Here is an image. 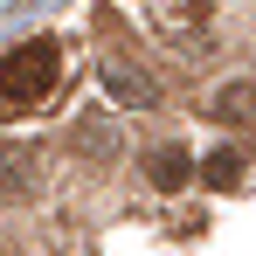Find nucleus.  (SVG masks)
Returning a JSON list of instances; mask_svg holds the SVG:
<instances>
[{
  "label": "nucleus",
  "instance_id": "obj_5",
  "mask_svg": "<svg viewBox=\"0 0 256 256\" xmlns=\"http://www.w3.org/2000/svg\"><path fill=\"white\" fill-rule=\"evenodd\" d=\"M201 180H208V187H236V180H242V152H214L208 166H201Z\"/></svg>",
  "mask_w": 256,
  "mask_h": 256
},
{
  "label": "nucleus",
  "instance_id": "obj_2",
  "mask_svg": "<svg viewBox=\"0 0 256 256\" xmlns=\"http://www.w3.org/2000/svg\"><path fill=\"white\" fill-rule=\"evenodd\" d=\"M208 111L222 118V125H250V118H256V84H228Z\"/></svg>",
  "mask_w": 256,
  "mask_h": 256
},
{
  "label": "nucleus",
  "instance_id": "obj_4",
  "mask_svg": "<svg viewBox=\"0 0 256 256\" xmlns=\"http://www.w3.org/2000/svg\"><path fill=\"white\" fill-rule=\"evenodd\" d=\"M104 90H111L118 104H152V90H146V76H132L125 62H104Z\"/></svg>",
  "mask_w": 256,
  "mask_h": 256
},
{
  "label": "nucleus",
  "instance_id": "obj_1",
  "mask_svg": "<svg viewBox=\"0 0 256 256\" xmlns=\"http://www.w3.org/2000/svg\"><path fill=\"white\" fill-rule=\"evenodd\" d=\"M62 84V48L48 42H21L0 56V118H21V111H35L48 90Z\"/></svg>",
  "mask_w": 256,
  "mask_h": 256
},
{
  "label": "nucleus",
  "instance_id": "obj_3",
  "mask_svg": "<svg viewBox=\"0 0 256 256\" xmlns=\"http://www.w3.org/2000/svg\"><path fill=\"white\" fill-rule=\"evenodd\" d=\"M146 173H152V187H166V194H173V187H187V173H194V166H187L180 146H160V152L146 160Z\"/></svg>",
  "mask_w": 256,
  "mask_h": 256
}]
</instances>
